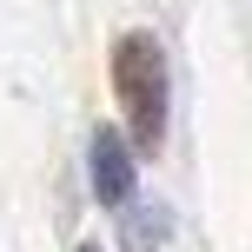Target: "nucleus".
I'll return each mask as SVG.
<instances>
[{
    "mask_svg": "<svg viewBox=\"0 0 252 252\" xmlns=\"http://www.w3.org/2000/svg\"><path fill=\"white\" fill-rule=\"evenodd\" d=\"M87 166H93V199L100 206H126L133 199V146L120 139V126H100L93 133Z\"/></svg>",
    "mask_w": 252,
    "mask_h": 252,
    "instance_id": "obj_2",
    "label": "nucleus"
},
{
    "mask_svg": "<svg viewBox=\"0 0 252 252\" xmlns=\"http://www.w3.org/2000/svg\"><path fill=\"white\" fill-rule=\"evenodd\" d=\"M113 93L126 106L133 146L159 153V139H166V53H159L153 33H120L113 40Z\"/></svg>",
    "mask_w": 252,
    "mask_h": 252,
    "instance_id": "obj_1",
    "label": "nucleus"
},
{
    "mask_svg": "<svg viewBox=\"0 0 252 252\" xmlns=\"http://www.w3.org/2000/svg\"><path fill=\"white\" fill-rule=\"evenodd\" d=\"M126 246H133V252L159 246V213H126Z\"/></svg>",
    "mask_w": 252,
    "mask_h": 252,
    "instance_id": "obj_3",
    "label": "nucleus"
},
{
    "mask_svg": "<svg viewBox=\"0 0 252 252\" xmlns=\"http://www.w3.org/2000/svg\"><path fill=\"white\" fill-rule=\"evenodd\" d=\"M80 252H100V246H80Z\"/></svg>",
    "mask_w": 252,
    "mask_h": 252,
    "instance_id": "obj_4",
    "label": "nucleus"
}]
</instances>
